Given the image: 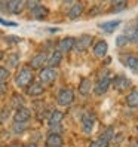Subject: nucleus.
Returning <instances> with one entry per match:
<instances>
[{"mask_svg":"<svg viewBox=\"0 0 138 147\" xmlns=\"http://www.w3.org/2000/svg\"><path fill=\"white\" fill-rule=\"evenodd\" d=\"M111 85L117 92H125L128 88H131V80L125 76H116L113 80H111Z\"/></svg>","mask_w":138,"mask_h":147,"instance_id":"obj_5","label":"nucleus"},{"mask_svg":"<svg viewBox=\"0 0 138 147\" xmlns=\"http://www.w3.org/2000/svg\"><path fill=\"white\" fill-rule=\"evenodd\" d=\"M12 106H13V107H16V109L22 107V106H24V101H22V98H21V97H16V95H15V97L12 98Z\"/></svg>","mask_w":138,"mask_h":147,"instance_id":"obj_28","label":"nucleus"},{"mask_svg":"<svg viewBox=\"0 0 138 147\" xmlns=\"http://www.w3.org/2000/svg\"><path fill=\"white\" fill-rule=\"evenodd\" d=\"M61 63H63V52L59 49L58 51H54V52L50 54V57L48 58L49 67H58Z\"/></svg>","mask_w":138,"mask_h":147,"instance_id":"obj_17","label":"nucleus"},{"mask_svg":"<svg viewBox=\"0 0 138 147\" xmlns=\"http://www.w3.org/2000/svg\"><path fill=\"white\" fill-rule=\"evenodd\" d=\"M63 144H64L63 137L59 135L58 132H50L46 137V146L48 147H61Z\"/></svg>","mask_w":138,"mask_h":147,"instance_id":"obj_13","label":"nucleus"},{"mask_svg":"<svg viewBox=\"0 0 138 147\" xmlns=\"http://www.w3.org/2000/svg\"><path fill=\"white\" fill-rule=\"evenodd\" d=\"M33 70L28 67H22L21 70L18 71V74H16L15 77V83L18 88H27V86L33 82Z\"/></svg>","mask_w":138,"mask_h":147,"instance_id":"obj_1","label":"nucleus"},{"mask_svg":"<svg viewBox=\"0 0 138 147\" xmlns=\"http://www.w3.org/2000/svg\"><path fill=\"white\" fill-rule=\"evenodd\" d=\"M31 13L36 20H45L46 16L49 15V11L46 6H42V5H37L36 7H33L31 9Z\"/></svg>","mask_w":138,"mask_h":147,"instance_id":"obj_16","label":"nucleus"},{"mask_svg":"<svg viewBox=\"0 0 138 147\" xmlns=\"http://www.w3.org/2000/svg\"><path fill=\"white\" fill-rule=\"evenodd\" d=\"M46 63H48V55L45 52H39L31 58L30 65H31V68H42Z\"/></svg>","mask_w":138,"mask_h":147,"instance_id":"obj_11","label":"nucleus"},{"mask_svg":"<svg viewBox=\"0 0 138 147\" xmlns=\"http://www.w3.org/2000/svg\"><path fill=\"white\" fill-rule=\"evenodd\" d=\"M6 116H9V109H5V110L2 111V115H0V120H2V122H5V120L7 119Z\"/></svg>","mask_w":138,"mask_h":147,"instance_id":"obj_32","label":"nucleus"},{"mask_svg":"<svg viewBox=\"0 0 138 147\" xmlns=\"http://www.w3.org/2000/svg\"><path fill=\"white\" fill-rule=\"evenodd\" d=\"M0 24H3V25H7V27H16V22H12V21H6L3 18H0Z\"/></svg>","mask_w":138,"mask_h":147,"instance_id":"obj_31","label":"nucleus"},{"mask_svg":"<svg viewBox=\"0 0 138 147\" xmlns=\"http://www.w3.org/2000/svg\"><path fill=\"white\" fill-rule=\"evenodd\" d=\"M37 5H40V0H25V6H27L28 9H33V7H36Z\"/></svg>","mask_w":138,"mask_h":147,"instance_id":"obj_29","label":"nucleus"},{"mask_svg":"<svg viewBox=\"0 0 138 147\" xmlns=\"http://www.w3.org/2000/svg\"><path fill=\"white\" fill-rule=\"evenodd\" d=\"M63 2H64V3H73L74 0H63Z\"/></svg>","mask_w":138,"mask_h":147,"instance_id":"obj_36","label":"nucleus"},{"mask_svg":"<svg viewBox=\"0 0 138 147\" xmlns=\"http://www.w3.org/2000/svg\"><path fill=\"white\" fill-rule=\"evenodd\" d=\"M2 58H3V51H0V61H2Z\"/></svg>","mask_w":138,"mask_h":147,"instance_id":"obj_38","label":"nucleus"},{"mask_svg":"<svg viewBox=\"0 0 138 147\" xmlns=\"http://www.w3.org/2000/svg\"><path fill=\"white\" fill-rule=\"evenodd\" d=\"M91 88H92V85H91V80L89 79H83L79 85V94L83 95V97H86V95H89L91 94Z\"/></svg>","mask_w":138,"mask_h":147,"instance_id":"obj_21","label":"nucleus"},{"mask_svg":"<svg viewBox=\"0 0 138 147\" xmlns=\"http://www.w3.org/2000/svg\"><path fill=\"white\" fill-rule=\"evenodd\" d=\"M120 25V21L119 20H114V21H107V22H100L98 27L101 30H104L106 33H113L117 27Z\"/></svg>","mask_w":138,"mask_h":147,"instance_id":"obj_18","label":"nucleus"},{"mask_svg":"<svg viewBox=\"0 0 138 147\" xmlns=\"http://www.w3.org/2000/svg\"><path fill=\"white\" fill-rule=\"evenodd\" d=\"M64 119V115L59 110H54L52 113L49 115V126L54 129V131H58L61 128V122Z\"/></svg>","mask_w":138,"mask_h":147,"instance_id":"obj_7","label":"nucleus"},{"mask_svg":"<svg viewBox=\"0 0 138 147\" xmlns=\"http://www.w3.org/2000/svg\"><path fill=\"white\" fill-rule=\"evenodd\" d=\"M82 13H83V5L82 3H74L70 7V11H68V18L70 20H77Z\"/></svg>","mask_w":138,"mask_h":147,"instance_id":"obj_19","label":"nucleus"},{"mask_svg":"<svg viewBox=\"0 0 138 147\" xmlns=\"http://www.w3.org/2000/svg\"><path fill=\"white\" fill-rule=\"evenodd\" d=\"M25 92H27L28 97H40L45 92V88H43L42 82H31L27 88H25Z\"/></svg>","mask_w":138,"mask_h":147,"instance_id":"obj_8","label":"nucleus"},{"mask_svg":"<svg viewBox=\"0 0 138 147\" xmlns=\"http://www.w3.org/2000/svg\"><path fill=\"white\" fill-rule=\"evenodd\" d=\"M91 147H108V141L106 140V138L100 137V138H97L95 141H92Z\"/></svg>","mask_w":138,"mask_h":147,"instance_id":"obj_24","label":"nucleus"},{"mask_svg":"<svg viewBox=\"0 0 138 147\" xmlns=\"http://www.w3.org/2000/svg\"><path fill=\"white\" fill-rule=\"evenodd\" d=\"M6 92V85H5V82H0V95H3Z\"/></svg>","mask_w":138,"mask_h":147,"instance_id":"obj_33","label":"nucleus"},{"mask_svg":"<svg viewBox=\"0 0 138 147\" xmlns=\"http://www.w3.org/2000/svg\"><path fill=\"white\" fill-rule=\"evenodd\" d=\"M102 2H104V0H102Z\"/></svg>","mask_w":138,"mask_h":147,"instance_id":"obj_39","label":"nucleus"},{"mask_svg":"<svg viewBox=\"0 0 138 147\" xmlns=\"http://www.w3.org/2000/svg\"><path fill=\"white\" fill-rule=\"evenodd\" d=\"M110 85H111V80L108 79L107 76H104L102 79H100L95 85V88H94V92H95V95H102V94H106L110 88Z\"/></svg>","mask_w":138,"mask_h":147,"instance_id":"obj_9","label":"nucleus"},{"mask_svg":"<svg viewBox=\"0 0 138 147\" xmlns=\"http://www.w3.org/2000/svg\"><path fill=\"white\" fill-rule=\"evenodd\" d=\"M25 6V0H7V12L20 13Z\"/></svg>","mask_w":138,"mask_h":147,"instance_id":"obj_15","label":"nucleus"},{"mask_svg":"<svg viewBox=\"0 0 138 147\" xmlns=\"http://www.w3.org/2000/svg\"><path fill=\"white\" fill-rule=\"evenodd\" d=\"M94 42V37L91 36V34H82V36L79 39H76V43H74V49L77 51V52H83V51H86Z\"/></svg>","mask_w":138,"mask_h":147,"instance_id":"obj_4","label":"nucleus"},{"mask_svg":"<svg viewBox=\"0 0 138 147\" xmlns=\"http://www.w3.org/2000/svg\"><path fill=\"white\" fill-rule=\"evenodd\" d=\"M30 119H31V111H30L27 107H20V109H16L15 115H13V120H15V122L27 123Z\"/></svg>","mask_w":138,"mask_h":147,"instance_id":"obj_6","label":"nucleus"},{"mask_svg":"<svg viewBox=\"0 0 138 147\" xmlns=\"http://www.w3.org/2000/svg\"><path fill=\"white\" fill-rule=\"evenodd\" d=\"M7 63H9V67H16L20 63V55L18 54H12L9 58H7Z\"/></svg>","mask_w":138,"mask_h":147,"instance_id":"obj_27","label":"nucleus"},{"mask_svg":"<svg viewBox=\"0 0 138 147\" xmlns=\"http://www.w3.org/2000/svg\"><path fill=\"white\" fill-rule=\"evenodd\" d=\"M57 76H58V73L55 70V67H42L39 79L42 83H52L57 79Z\"/></svg>","mask_w":138,"mask_h":147,"instance_id":"obj_3","label":"nucleus"},{"mask_svg":"<svg viewBox=\"0 0 138 147\" xmlns=\"http://www.w3.org/2000/svg\"><path fill=\"white\" fill-rule=\"evenodd\" d=\"M11 76V71L6 67H0V82H6Z\"/></svg>","mask_w":138,"mask_h":147,"instance_id":"obj_25","label":"nucleus"},{"mask_svg":"<svg viewBox=\"0 0 138 147\" xmlns=\"http://www.w3.org/2000/svg\"><path fill=\"white\" fill-rule=\"evenodd\" d=\"M129 42L131 40H129V37L126 36V34H120V36H117V39H116V46L117 48H123V46L128 45Z\"/></svg>","mask_w":138,"mask_h":147,"instance_id":"obj_23","label":"nucleus"},{"mask_svg":"<svg viewBox=\"0 0 138 147\" xmlns=\"http://www.w3.org/2000/svg\"><path fill=\"white\" fill-rule=\"evenodd\" d=\"M128 0H111V3L113 5H125Z\"/></svg>","mask_w":138,"mask_h":147,"instance_id":"obj_34","label":"nucleus"},{"mask_svg":"<svg viewBox=\"0 0 138 147\" xmlns=\"http://www.w3.org/2000/svg\"><path fill=\"white\" fill-rule=\"evenodd\" d=\"M107 51H108V45L106 40H100L95 43L94 46V55L98 57V58H104L107 55Z\"/></svg>","mask_w":138,"mask_h":147,"instance_id":"obj_14","label":"nucleus"},{"mask_svg":"<svg viewBox=\"0 0 138 147\" xmlns=\"http://www.w3.org/2000/svg\"><path fill=\"white\" fill-rule=\"evenodd\" d=\"M9 147H21V146H20V144H11Z\"/></svg>","mask_w":138,"mask_h":147,"instance_id":"obj_37","label":"nucleus"},{"mask_svg":"<svg viewBox=\"0 0 138 147\" xmlns=\"http://www.w3.org/2000/svg\"><path fill=\"white\" fill-rule=\"evenodd\" d=\"M123 63L128 68H131L132 71H138V57L135 55H128V57H123Z\"/></svg>","mask_w":138,"mask_h":147,"instance_id":"obj_20","label":"nucleus"},{"mask_svg":"<svg viewBox=\"0 0 138 147\" xmlns=\"http://www.w3.org/2000/svg\"><path fill=\"white\" fill-rule=\"evenodd\" d=\"M126 104L129 107H138V91L134 89L131 94L126 97Z\"/></svg>","mask_w":138,"mask_h":147,"instance_id":"obj_22","label":"nucleus"},{"mask_svg":"<svg viewBox=\"0 0 138 147\" xmlns=\"http://www.w3.org/2000/svg\"><path fill=\"white\" fill-rule=\"evenodd\" d=\"M25 129V123H20V122H13V126H12V131L13 134H22Z\"/></svg>","mask_w":138,"mask_h":147,"instance_id":"obj_26","label":"nucleus"},{"mask_svg":"<svg viewBox=\"0 0 138 147\" xmlns=\"http://www.w3.org/2000/svg\"><path fill=\"white\" fill-rule=\"evenodd\" d=\"M74 43H76L74 37H64V39L59 40L58 49L61 51V52H70V51L74 49Z\"/></svg>","mask_w":138,"mask_h":147,"instance_id":"obj_12","label":"nucleus"},{"mask_svg":"<svg viewBox=\"0 0 138 147\" xmlns=\"http://www.w3.org/2000/svg\"><path fill=\"white\" fill-rule=\"evenodd\" d=\"M101 137H102V138H106L107 141H110L111 138H113V129H111V128H108V129H107V131H106L104 134H101Z\"/></svg>","mask_w":138,"mask_h":147,"instance_id":"obj_30","label":"nucleus"},{"mask_svg":"<svg viewBox=\"0 0 138 147\" xmlns=\"http://www.w3.org/2000/svg\"><path fill=\"white\" fill-rule=\"evenodd\" d=\"M22 147H37V144L36 143H27V144L22 146Z\"/></svg>","mask_w":138,"mask_h":147,"instance_id":"obj_35","label":"nucleus"},{"mask_svg":"<svg viewBox=\"0 0 138 147\" xmlns=\"http://www.w3.org/2000/svg\"><path fill=\"white\" fill-rule=\"evenodd\" d=\"M57 101L59 106H70L74 101V92L71 88H61L58 91Z\"/></svg>","mask_w":138,"mask_h":147,"instance_id":"obj_2","label":"nucleus"},{"mask_svg":"<svg viewBox=\"0 0 138 147\" xmlns=\"http://www.w3.org/2000/svg\"><path fill=\"white\" fill-rule=\"evenodd\" d=\"M94 125H95V117L92 115H85L82 117V129L85 134H91L94 131Z\"/></svg>","mask_w":138,"mask_h":147,"instance_id":"obj_10","label":"nucleus"}]
</instances>
